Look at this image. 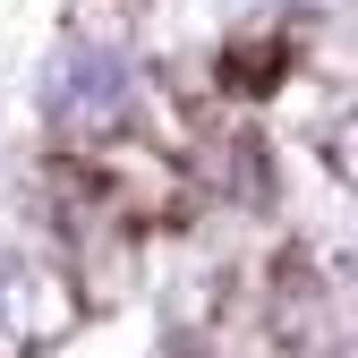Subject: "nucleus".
I'll list each match as a JSON object with an SVG mask.
<instances>
[{
  "instance_id": "f03ea898",
  "label": "nucleus",
  "mask_w": 358,
  "mask_h": 358,
  "mask_svg": "<svg viewBox=\"0 0 358 358\" xmlns=\"http://www.w3.org/2000/svg\"><path fill=\"white\" fill-rule=\"evenodd\" d=\"M120 103H128L120 52H103V43L52 52V69H43V111H52V120H120Z\"/></svg>"
},
{
  "instance_id": "f257e3e1",
  "label": "nucleus",
  "mask_w": 358,
  "mask_h": 358,
  "mask_svg": "<svg viewBox=\"0 0 358 358\" xmlns=\"http://www.w3.org/2000/svg\"><path fill=\"white\" fill-rule=\"evenodd\" d=\"M69 333V290L26 256H0V358H34Z\"/></svg>"
}]
</instances>
